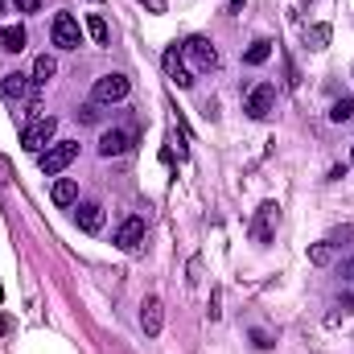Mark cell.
<instances>
[{
	"mask_svg": "<svg viewBox=\"0 0 354 354\" xmlns=\"http://www.w3.org/2000/svg\"><path fill=\"white\" fill-rule=\"evenodd\" d=\"M161 326H165V305H161V297H145V305H140V330H145V338H157Z\"/></svg>",
	"mask_w": 354,
	"mask_h": 354,
	"instance_id": "obj_10",
	"label": "cell"
},
{
	"mask_svg": "<svg viewBox=\"0 0 354 354\" xmlns=\"http://www.w3.org/2000/svg\"><path fill=\"white\" fill-rule=\"evenodd\" d=\"M54 132H58V120H54V115H37V120L25 124V132H21V149H25V153H46L50 140H54Z\"/></svg>",
	"mask_w": 354,
	"mask_h": 354,
	"instance_id": "obj_1",
	"label": "cell"
},
{
	"mask_svg": "<svg viewBox=\"0 0 354 354\" xmlns=\"http://www.w3.org/2000/svg\"><path fill=\"white\" fill-rule=\"evenodd\" d=\"M79 120H83V124H99V103H87V107H79Z\"/></svg>",
	"mask_w": 354,
	"mask_h": 354,
	"instance_id": "obj_22",
	"label": "cell"
},
{
	"mask_svg": "<svg viewBox=\"0 0 354 354\" xmlns=\"http://www.w3.org/2000/svg\"><path fill=\"white\" fill-rule=\"evenodd\" d=\"M0 12H4V4H0Z\"/></svg>",
	"mask_w": 354,
	"mask_h": 354,
	"instance_id": "obj_29",
	"label": "cell"
},
{
	"mask_svg": "<svg viewBox=\"0 0 354 354\" xmlns=\"http://www.w3.org/2000/svg\"><path fill=\"white\" fill-rule=\"evenodd\" d=\"M128 95H132V79L128 75H103V79H95V91H91L95 103H124Z\"/></svg>",
	"mask_w": 354,
	"mask_h": 354,
	"instance_id": "obj_3",
	"label": "cell"
},
{
	"mask_svg": "<svg viewBox=\"0 0 354 354\" xmlns=\"http://www.w3.org/2000/svg\"><path fill=\"white\" fill-rule=\"evenodd\" d=\"M181 54H185V58H189L198 71H214V66H218V50H214V41H210V37H202V33L185 37Z\"/></svg>",
	"mask_w": 354,
	"mask_h": 354,
	"instance_id": "obj_4",
	"label": "cell"
},
{
	"mask_svg": "<svg viewBox=\"0 0 354 354\" xmlns=\"http://www.w3.org/2000/svg\"><path fill=\"white\" fill-rule=\"evenodd\" d=\"M330 260H334V243H330V239H326V243H313V248H309V264L326 268Z\"/></svg>",
	"mask_w": 354,
	"mask_h": 354,
	"instance_id": "obj_20",
	"label": "cell"
},
{
	"mask_svg": "<svg viewBox=\"0 0 354 354\" xmlns=\"http://www.w3.org/2000/svg\"><path fill=\"white\" fill-rule=\"evenodd\" d=\"M330 120H334V124H342V120H354V99H338V103L330 107Z\"/></svg>",
	"mask_w": 354,
	"mask_h": 354,
	"instance_id": "obj_21",
	"label": "cell"
},
{
	"mask_svg": "<svg viewBox=\"0 0 354 354\" xmlns=\"http://www.w3.org/2000/svg\"><path fill=\"white\" fill-rule=\"evenodd\" d=\"M50 37H54L58 50H79V46H83V29H79V21H75L71 12H58V17H54Z\"/></svg>",
	"mask_w": 354,
	"mask_h": 354,
	"instance_id": "obj_5",
	"label": "cell"
},
{
	"mask_svg": "<svg viewBox=\"0 0 354 354\" xmlns=\"http://www.w3.org/2000/svg\"><path fill=\"white\" fill-rule=\"evenodd\" d=\"M198 276H202V260L194 256V260H189V284H198Z\"/></svg>",
	"mask_w": 354,
	"mask_h": 354,
	"instance_id": "obj_25",
	"label": "cell"
},
{
	"mask_svg": "<svg viewBox=\"0 0 354 354\" xmlns=\"http://www.w3.org/2000/svg\"><path fill=\"white\" fill-rule=\"evenodd\" d=\"M128 149H132V132H124V128H107L99 136V157H124Z\"/></svg>",
	"mask_w": 354,
	"mask_h": 354,
	"instance_id": "obj_11",
	"label": "cell"
},
{
	"mask_svg": "<svg viewBox=\"0 0 354 354\" xmlns=\"http://www.w3.org/2000/svg\"><path fill=\"white\" fill-rule=\"evenodd\" d=\"M276 227H280V206H276V202H260V210H256L248 235H252L256 243H268V239L276 235Z\"/></svg>",
	"mask_w": 354,
	"mask_h": 354,
	"instance_id": "obj_6",
	"label": "cell"
},
{
	"mask_svg": "<svg viewBox=\"0 0 354 354\" xmlns=\"http://www.w3.org/2000/svg\"><path fill=\"white\" fill-rule=\"evenodd\" d=\"M75 223H79V231H103V206L99 202H75Z\"/></svg>",
	"mask_w": 354,
	"mask_h": 354,
	"instance_id": "obj_12",
	"label": "cell"
},
{
	"mask_svg": "<svg viewBox=\"0 0 354 354\" xmlns=\"http://www.w3.org/2000/svg\"><path fill=\"white\" fill-rule=\"evenodd\" d=\"M272 107H276V87H272V83H260V87H252L248 103H243V111H248L252 120H268V115H272Z\"/></svg>",
	"mask_w": 354,
	"mask_h": 354,
	"instance_id": "obj_8",
	"label": "cell"
},
{
	"mask_svg": "<svg viewBox=\"0 0 354 354\" xmlns=\"http://www.w3.org/2000/svg\"><path fill=\"white\" fill-rule=\"evenodd\" d=\"M87 33L95 37V46H107V41H111V29H107L103 12H91V17H87Z\"/></svg>",
	"mask_w": 354,
	"mask_h": 354,
	"instance_id": "obj_18",
	"label": "cell"
},
{
	"mask_svg": "<svg viewBox=\"0 0 354 354\" xmlns=\"http://www.w3.org/2000/svg\"><path fill=\"white\" fill-rule=\"evenodd\" d=\"M268 58H272V41H268V37H256V41L243 50V62H248V66H264Z\"/></svg>",
	"mask_w": 354,
	"mask_h": 354,
	"instance_id": "obj_15",
	"label": "cell"
},
{
	"mask_svg": "<svg viewBox=\"0 0 354 354\" xmlns=\"http://www.w3.org/2000/svg\"><path fill=\"white\" fill-rule=\"evenodd\" d=\"M351 161H354V149H351Z\"/></svg>",
	"mask_w": 354,
	"mask_h": 354,
	"instance_id": "obj_28",
	"label": "cell"
},
{
	"mask_svg": "<svg viewBox=\"0 0 354 354\" xmlns=\"http://www.w3.org/2000/svg\"><path fill=\"white\" fill-rule=\"evenodd\" d=\"M75 157H79V140H54L46 153H37V165H41V174L46 177H58Z\"/></svg>",
	"mask_w": 354,
	"mask_h": 354,
	"instance_id": "obj_2",
	"label": "cell"
},
{
	"mask_svg": "<svg viewBox=\"0 0 354 354\" xmlns=\"http://www.w3.org/2000/svg\"><path fill=\"white\" fill-rule=\"evenodd\" d=\"M161 66H165V79H169V83H177L181 91L194 87V75H189V66H185V54H181L177 46H169V50L161 54Z\"/></svg>",
	"mask_w": 354,
	"mask_h": 354,
	"instance_id": "obj_7",
	"label": "cell"
},
{
	"mask_svg": "<svg viewBox=\"0 0 354 354\" xmlns=\"http://www.w3.org/2000/svg\"><path fill=\"white\" fill-rule=\"evenodd\" d=\"M0 91H4V99H25V91H29V75H4V83H0Z\"/></svg>",
	"mask_w": 354,
	"mask_h": 354,
	"instance_id": "obj_16",
	"label": "cell"
},
{
	"mask_svg": "<svg viewBox=\"0 0 354 354\" xmlns=\"http://www.w3.org/2000/svg\"><path fill=\"white\" fill-rule=\"evenodd\" d=\"M252 338H256V346H260V351H272V346H276V342H272V334H264V330H256Z\"/></svg>",
	"mask_w": 354,
	"mask_h": 354,
	"instance_id": "obj_23",
	"label": "cell"
},
{
	"mask_svg": "<svg viewBox=\"0 0 354 354\" xmlns=\"http://www.w3.org/2000/svg\"><path fill=\"white\" fill-rule=\"evenodd\" d=\"M12 4H17L21 12H37V8H41V0H12Z\"/></svg>",
	"mask_w": 354,
	"mask_h": 354,
	"instance_id": "obj_24",
	"label": "cell"
},
{
	"mask_svg": "<svg viewBox=\"0 0 354 354\" xmlns=\"http://www.w3.org/2000/svg\"><path fill=\"white\" fill-rule=\"evenodd\" d=\"M8 177H12V174H8V165H4V161H0V181H8Z\"/></svg>",
	"mask_w": 354,
	"mask_h": 354,
	"instance_id": "obj_26",
	"label": "cell"
},
{
	"mask_svg": "<svg viewBox=\"0 0 354 354\" xmlns=\"http://www.w3.org/2000/svg\"><path fill=\"white\" fill-rule=\"evenodd\" d=\"M54 71H58V62H54L50 54H41V58L33 62V83H37V87H46V83L54 79Z\"/></svg>",
	"mask_w": 354,
	"mask_h": 354,
	"instance_id": "obj_19",
	"label": "cell"
},
{
	"mask_svg": "<svg viewBox=\"0 0 354 354\" xmlns=\"http://www.w3.org/2000/svg\"><path fill=\"white\" fill-rule=\"evenodd\" d=\"M243 8V0H231V12H239Z\"/></svg>",
	"mask_w": 354,
	"mask_h": 354,
	"instance_id": "obj_27",
	"label": "cell"
},
{
	"mask_svg": "<svg viewBox=\"0 0 354 354\" xmlns=\"http://www.w3.org/2000/svg\"><path fill=\"white\" fill-rule=\"evenodd\" d=\"M111 243H115L120 252H136V248L145 243V218H136V214H132V218H124Z\"/></svg>",
	"mask_w": 354,
	"mask_h": 354,
	"instance_id": "obj_9",
	"label": "cell"
},
{
	"mask_svg": "<svg viewBox=\"0 0 354 354\" xmlns=\"http://www.w3.org/2000/svg\"><path fill=\"white\" fill-rule=\"evenodd\" d=\"M0 50L4 54H21L25 50V25H4L0 29Z\"/></svg>",
	"mask_w": 354,
	"mask_h": 354,
	"instance_id": "obj_14",
	"label": "cell"
},
{
	"mask_svg": "<svg viewBox=\"0 0 354 354\" xmlns=\"http://www.w3.org/2000/svg\"><path fill=\"white\" fill-rule=\"evenodd\" d=\"M50 198H54V206H75L79 202V181L75 177H58L54 189H50Z\"/></svg>",
	"mask_w": 354,
	"mask_h": 354,
	"instance_id": "obj_13",
	"label": "cell"
},
{
	"mask_svg": "<svg viewBox=\"0 0 354 354\" xmlns=\"http://www.w3.org/2000/svg\"><path fill=\"white\" fill-rule=\"evenodd\" d=\"M330 37H334V29H330V25H313V29L305 33V46H309L313 54H322V50L330 46Z\"/></svg>",
	"mask_w": 354,
	"mask_h": 354,
	"instance_id": "obj_17",
	"label": "cell"
}]
</instances>
